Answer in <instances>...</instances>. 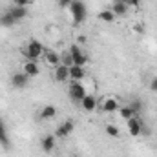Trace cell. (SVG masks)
Segmentation results:
<instances>
[{
  "label": "cell",
  "mask_w": 157,
  "mask_h": 157,
  "mask_svg": "<svg viewBox=\"0 0 157 157\" xmlns=\"http://www.w3.org/2000/svg\"><path fill=\"white\" fill-rule=\"evenodd\" d=\"M28 82H29V77L22 71H18V73H13L11 75V86L13 88H18V90H22V88H26L28 86Z\"/></svg>",
  "instance_id": "8"
},
{
  "label": "cell",
  "mask_w": 157,
  "mask_h": 157,
  "mask_svg": "<svg viewBox=\"0 0 157 157\" xmlns=\"http://www.w3.org/2000/svg\"><path fill=\"white\" fill-rule=\"evenodd\" d=\"M86 77V71L82 66H70V80H82Z\"/></svg>",
  "instance_id": "16"
},
{
  "label": "cell",
  "mask_w": 157,
  "mask_h": 157,
  "mask_svg": "<svg viewBox=\"0 0 157 157\" xmlns=\"http://www.w3.org/2000/svg\"><path fill=\"white\" fill-rule=\"evenodd\" d=\"M55 80L57 82H66V80H70V68L68 66H64V64H59L57 68H55Z\"/></svg>",
  "instance_id": "13"
},
{
  "label": "cell",
  "mask_w": 157,
  "mask_h": 157,
  "mask_svg": "<svg viewBox=\"0 0 157 157\" xmlns=\"http://www.w3.org/2000/svg\"><path fill=\"white\" fill-rule=\"evenodd\" d=\"M119 115H121V119H124V121H128V119H132V117H135L137 113L130 108V106H121L119 108Z\"/></svg>",
  "instance_id": "20"
},
{
  "label": "cell",
  "mask_w": 157,
  "mask_h": 157,
  "mask_svg": "<svg viewBox=\"0 0 157 157\" xmlns=\"http://www.w3.org/2000/svg\"><path fill=\"white\" fill-rule=\"evenodd\" d=\"M86 42V37H78L77 39V44H84Z\"/></svg>",
  "instance_id": "29"
},
{
  "label": "cell",
  "mask_w": 157,
  "mask_h": 157,
  "mask_svg": "<svg viewBox=\"0 0 157 157\" xmlns=\"http://www.w3.org/2000/svg\"><path fill=\"white\" fill-rule=\"evenodd\" d=\"M46 62L49 64V66H53V68H57L59 64H60V55L57 53V51H53V49H48L46 53Z\"/></svg>",
  "instance_id": "15"
},
{
  "label": "cell",
  "mask_w": 157,
  "mask_h": 157,
  "mask_svg": "<svg viewBox=\"0 0 157 157\" xmlns=\"http://www.w3.org/2000/svg\"><path fill=\"white\" fill-rule=\"evenodd\" d=\"M99 20H102V22H113L115 20V15H113L112 9H106V11H101L99 13Z\"/></svg>",
  "instance_id": "21"
},
{
  "label": "cell",
  "mask_w": 157,
  "mask_h": 157,
  "mask_svg": "<svg viewBox=\"0 0 157 157\" xmlns=\"http://www.w3.org/2000/svg\"><path fill=\"white\" fill-rule=\"evenodd\" d=\"M150 90H152V91H155V93H157V77H154L152 80H150Z\"/></svg>",
  "instance_id": "27"
},
{
  "label": "cell",
  "mask_w": 157,
  "mask_h": 157,
  "mask_svg": "<svg viewBox=\"0 0 157 157\" xmlns=\"http://www.w3.org/2000/svg\"><path fill=\"white\" fill-rule=\"evenodd\" d=\"M119 2H122V4H128V6H130V0H119Z\"/></svg>",
  "instance_id": "30"
},
{
  "label": "cell",
  "mask_w": 157,
  "mask_h": 157,
  "mask_svg": "<svg viewBox=\"0 0 157 157\" xmlns=\"http://www.w3.org/2000/svg\"><path fill=\"white\" fill-rule=\"evenodd\" d=\"M68 51H70L71 57H73V66H82V68H84V66L88 64V57L82 53V49H80L78 44H71Z\"/></svg>",
  "instance_id": "4"
},
{
  "label": "cell",
  "mask_w": 157,
  "mask_h": 157,
  "mask_svg": "<svg viewBox=\"0 0 157 157\" xmlns=\"http://www.w3.org/2000/svg\"><path fill=\"white\" fill-rule=\"evenodd\" d=\"M130 108H132V110H133V112L137 113V112H139V110L143 108V102H141V101H133V102L130 104Z\"/></svg>",
  "instance_id": "24"
},
{
  "label": "cell",
  "mask_w": 157,
  "mask_h": 157,
  "mask_svg": "<svg viewBox=\"0 0 157 157\" xmlns=\"http://www.w3.org/2000/svg\"><path fill=\"white\" fill-rule=\"evenodd\" d=\"M55 115H57V108L53 104H48V106H44L40 110V119L42 121H49V119H53Z\"/></svg>",
  "instance_id": "17"
},
{
  "label": "cell",
  "mask_w": 157,
  "mask_h": 157,
  "mask_svg": "<svg viewBox=\"0 0 157 157\" xmlns=\"http://www.w3.org/2000/svg\"><path fill=\"white\" fill-rule=\"evenodd\" d=\"M86 95H88L86 86H84L80 80H71V84H70V99H71L73 102H80Z\"/></svg>",
  "instance_id": "3"
},
{
  "label": "cell",
  "mask_w": 157,
  "mask_h": 157,
  "mask_svg": "<svg viewBox=\"0 0 157 157\" xmlns=\"http://www.w3.org/2000/svg\"><path fill=\"white\" fill-rule=\"evenodd\" d=\"M119 108H121V104H119L117 97H106V99L102 101V110H104L106 113L119 112Z\"/></svg>",
  "instance_id": "10"
},
{
  "label": "cell",
  "mask_w": 157,
  "mask_h": 157,
  "mask_svg": "<svg viewBox=\"0 0 157 157\" xmlns=\"http://www.w3.org/2000/svg\"><path fill=\"white\" fill-rule=\"evenodd\" d=\"M7 13L15 18V22L18 24L20 20H24L26 17H28V7H24V6H11L9 9H7Z\"/></svg>",
  "instance_id": "7"
},
{
  "label": "cell",
  "mask_w": 157,
  "mask_h": 157,
  "mask_svg": "<svg viewBox=\"0 0 157 157\" xmlns=\"http://www.w3.org/2000/svg\"><path fill=\"white\" fill-rule=\"evenodd\" d=\"M73 128H75L73 121H64V122L55 130V137H57V139H66V137H70V133L73 132Z\"/></svg>",
  "instance_id": "5"
},
{
  "label": "cell",
  "mask_w": 157,
  "mask_h": 157,
  "mask_svg": "<svg viewBox=\"0 0 157 157\" xmlns=\"http://www.w3.org/2000/svg\"><path fill=\"white\" fill-rule=\"evenodd\" d=\"M22 71L29 78H35L40 73V68H39V64H37V60H26L24 66H22Z\"/></svg>",
  "instance_id": "9"
},
{
  "label": "cell",
  "mask_w": 157,
  "mask_h": 157,
  "mask_svg": "<svg viewBox=\"0 0 157 157\" xmlns=\"http://www.w3.org/2000/svg\"><path fill=\"white\" fill-rule=\"evenodd\" d=\"M70 11H71V17H73V24H82L86 20V6L82 0H73L71 6H70Z\"/></svg>",
  "instance_id": "2"
},
{
  "label": "cell",
  "mask_w": 157,
  "mask_h": 157,
  "mask_svg": "<svg viewBox=\"0 0 157 157\" xmlns=\"http://www.w3.org/2000/svg\"><path fill=\"white\" fill-rule=\"evenodd\" d=\"M17 22H15V18L6 11V13H2L0 15V26H4V28H11V26H15Z\"/></svg>",
  "instance_id": "19"
},
{
  "label": "cell",
  "mask_w": 157,
  "mask_h": 157,
  "mask_svg": "<svg viewBox=\"0 0 157 157\" xmlns=\"http://www.w3.org/2000/svg\"><path fill=\"white\" fill-rule=\"evenodd\" d=\"M71 157H77V155H71Z\"/></svg>",
  "instance_id": "31"
},
{
  "label": "cell",
  "mask_w": 157,
  "mask_h": 157,
  "mask_svg": "<svg viewBox=\"0 0 157 157\" xmlns=\"http://www.w3.org/2000/svg\"><path fill=\"white\" fill-rule=\"evenodd\" d=\"M13 2H15V6H24V7L31 4V0H13Z\"/></svg>",
  "instance_id": "26"
},
{
  "label": "cell",
  "mask_w": 157,
  "mask_h": 157,
  "mask_svg": "<svg viewBox=\"0 0 157 157\" xmlns=\"http://www.w3.org/2000/svg\"><path fill=\"white\" fill-rule=\"evenodd\" d=\"M80 108L84 110V112H93L95 108H97V99H95V95H91V93H88L82 101H80Z\"/></svg>",
  "instance_id": "11"
},
{
  "label": "cell",
  "mask_w": 157,
  "mask_h": 157,
  "mask_svg": "<svg viewBox=\"0 0 157 157\" xmlns=\"http://www.w3.org/2000/svg\"><path fill=\"white\" fill-rule=\"evenodd\" d=\"M106 133H108L110 137H119V128L113 126V124H108V126H106Z\"/></svg>",
  "instance_id": "23"
},
{
  "label": "cell",
  "mask_w": 157,
  "mask_h": 157,
  "mask_svg": "<svg viewBox=\"0 0 157 157\" xmlns=\"http://www.w3.org/2000/svg\"><path fill=\"white\" fill-rule=\"evenodd\" d=\"M22 53L28 57V60H39V57H42L46 53V48H44V44L40 40L33 39L28 42V46L22 49Z\"/></svg>",
  "instance_id": "1"
},
{
  "label": "cell",
  "mask_w": 157,
  "mask_h": 157,
  "mask_svg": "<svg viewBox=\"0 0 157 157\" xmlns=\"http://www.w3.org/2000/svg\"><path fill=\"white\" fill-rule=\"evenodd\" d=\"M55 144H57V137H55V135H44L42 141H40V148H42L46 154L53 152V150H55Z\"/></svg>",
  "instance_id": "12"
},
{
  "label": "cell",
  "mask_w": 157,
  "mask_h": 157,
  "mask_svg": "<svg viewBox=\"0 0 157 157\" xmlns=\"http://www.w3.org/2000/svg\"><path fill=\"white\" fill-rule=\"evenodd\" d=\"M71 2H73V0H59V6H60L62 9H70Z\"/></svg>",
  "instance_id": "25"
},
{
  "label": "cell",
  "mask_w": 157,
  "mask_h": 157,
  "mask_svg": "<svg viewBox=\"0 0 157 157\" xmlns=\"http://www.w3.org/2000/svg\"><path fill=\"white\" fill-rule=\"evenodd\" d=\"M126 122H128V132H130V135H132V137H139L141 132H143V121L135 115V117L128 119Z\"/></svg>",
  "instance_id": "6"
},
{
  "label": "cell",
  "mask_w": 157,
  "mask_h": 157,
  "mask_svg": "<svg viewBox=\"0 0 157 157\" xmlns=\"http://www.w3.org/2000/svg\"><path fill=\"white\" fill-rule=\"evenodd\" d=\"M60 64H64V66H73V57H71V53L70 51H64V53H60Z\"/></svg>",
  "instance_id": "22"
},
{
  "label": "cell",
  "mask_w": 157,
  "mask_h": 157,
  "mask_svg": "<svg viewBox=\"0 0 157 157\" xmlns=\"http://www.w3.org/2000/svg\"><path fill=\"white\" fill-rule=\"evenodd\" d=\"M0 144L4 148H9V139H7V132H6V122L0 119Z\"/></svg>",
  "instance_id": "18"
},
{
  "label": "cell",
  "mask_w": 157,
  "mask_h": 157,
  "mask_svg": "<svg viewBox=\"0 0 157 157\" xmlns=\"http://www.w3.org/2000/svg\"><path fill=\"white\" fill-rule=\"evenodd\" d=\"M128 7H130L128 4H122V2L115 0V2L112 4V7H110V9L113 11V15H115V17H124V15L128 13Z\"/></svg>",
  "instance_id": "14"
},
{
  "label": "cell",
  "mask_w": 157,
  "mask_h": 157,
  "mask_svg": "<svg viewBox=\"0 0 157 157\" xmlns=\"http://www.w3.org/2000/svg\"><path fill=\"white\" fill-rule=\"evenodd\" d=\"M141 4V0H130V6H133V7H137Z\"/></svg>",
  "instance_id": "28"
}]
</instances>
